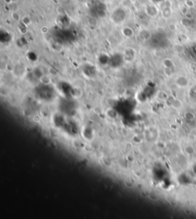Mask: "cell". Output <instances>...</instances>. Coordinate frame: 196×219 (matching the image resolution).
Returning a JSON list of instances; mask_svg holds the SVG:
<instances>
[{
    "mask_svg": "<svg viewBox=\"0 0 196 219\" xmlns=\"http://www.w3.org/2000/svg\"><path fill=\"white\" fill-rule=\"evenodd\" d=\"M176 84L177 85H178L179 87H181V88L186 87V85H188L187 78H186L185 77H179L176 80Z\"/></svg>",
    "mask_w": 196,
    "mask_h": 219,
    "instance_id": "obj_4",
    "label": "cell"
},
{
    "mask_svg": "<svg viewBox=\"0 0 196 219\" xmlns=\"http://www.w3.org/2000/svg\"><path fill=\"white\" fill-rule=\"evenodd\" d=\"M121 32H122V35L124 36V37L128 38V39L129 38L133 37V35H134V31H133V28L128 26L124 27V28L122 29V31H121Z\"/></svg>",
    "mask_w": 196,
    "mask_h": 219,
    "instance_id": "obj_2",
    "label": "cell"
},
{
    "mask_svg": "<svg viewBox=\"0 0 196 219\" xmlns=\"http://www.w3.org/2000/svg\"><path fill=\"white\" fill-rule=\"evenodd\" d=\"M145 12H146V14L148 16L151 17V18H154L159 13V9L154 5H148L145 8Z\"/></svg>",
    "mask_w": 196,
    "mask_h": 219,
    "instance_id": "obj_1",
    "label": "cell"
},
{
    "mask_svg": "<svg viewBox=\"0 0 196 219\" xmlns=\"http://www.w3.org/2000/svg\"><path fill=\"white\" fill-rule=\"evenodd\" d=\"M3 2H4L6 5H8V6H9V4H11V3L13 2V0H3Z\"/></svg>",
    "mask_w": 196,
    "mask_h": 219,
    "instance_id": "obj_9",
    "label": "cell"
},
{
    "mask_svg": "<svg viewBox=\"0 0 196 219\" xmlns=\"http://www.w3.org/2000/svg\"><path fill=\"white\" fill-rule=\"evenodd\" d=\"M8 6H9V9L11 11V12H19V5L18 4V1H13Z\"/></svg>",
    "mask_w": 196,
    "mask_h": 219,
    "instance_id": "obj_3",
    "label": "cell"
},
{
    "mask_svg": "<svg viewBox=\"0 0 196 219\" xmlns=\"http://www.w3.org/2000/svg\"><path fill=\"white\" fill-rule=\"evenodd\" d=\"M56 12L58 13V15L64 16V15H66V9L64 6H58L56 8Z\"/></svg>",
    "mask_w": 196,
    "mask_h": 219,
    "instance_id": "obj_5",
    "label": "cell"
},
{
    "mask_svg": "<svg viewBox=\"0 0 196 219\" xmlns=\"http://www.w3.org/2000/svg\"><path fill=\"white\" fill-rule=\"evenodd\" d=\"M11 17L15 22H19L21 19L20 14L19 12H11Z\"/></svg>",
    "mask_w": 196,
    "mask_h": 219,
    "instance_id": "obj_7",
    "label": "cell"
},
{
    "mask_svg": "<svg viewBox=\"0 0 196 219\" xmlns=\"http://www.w3.org/2000/svg\"><path fill=\"white\" fill-rule=\"evenodd\" d=\"M48 31H49L48 27L46 26V25H44V26H42L41 28V32L42 33V34H47V33L48 32Z\"/></svg>",
    "mask_w": 196,
    "mask_h": 219,
    "instance_id": "obj_8",
    "label": "cell"
},
{
    "mask_svg": "<svg viewBox=\"0 0 196 219\" xmlns=\"http://www.w3.org/2000/svg\"><path fill=\"white\" fill-rule=\"evenodd\" d=\"M22 22L24 24V25L25 26H28L31 24V19L30 18V16L28 15H25L22 18Z\"/></svg>",
    "mask_w": 196,
    "mask_h": 219,
    "instance_id": "obj_6",
    "label": "cell"
},
{
    "mask_svg": "<svg viewBox=\"0 0 196 219\" xmlns=\"http://www.w3.org/2000/svg\"><path fill=\"white\" fill-rule=\"evenodd\" d=\"M13 1H18V0H13Z\"/></svg>",
    "mask_w": 196,
    "mask_h": 219,
    "instance_id": "obj_10",
    "label": "cell"
}]
</instances>
